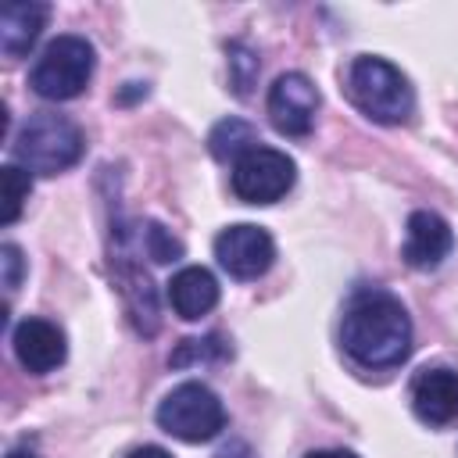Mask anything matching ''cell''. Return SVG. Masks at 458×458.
<instances>
[{"instance_id": "d6986e66", "label": "cell", "mask_w": 458, "mask_h": 458, "mask_svg": "<svg viewBox=\"0 0 458 458\" xmlns=\"http://www.w3.org/2000/svg\"><path fill=\"white\" fill-rule=\"evenodd\" d=\"M0 268H4V290L14 293L18 283H21V272H25V261H21V250L14 243H4L0 247Z\"/></svg>"}, {"instance_id": "2e32d148", "label": "cell", "mask_w": 458, "mask_h": 458, "mask_svg": "<svg viewBox=\"0 0 458 458\" xmlns=\"http://www.w3.org/2000/svg\"><path fill=\"white\" fill-rule=\"evenodd\" d=\"M0 182H4V208H0V222H4V225H11V222L21 215L25 200H29L32 179H29V172H21L18 165H4V168H0Z\"/></svg>"}, {"instance_id": "3957f363", "label": "cell", "mask_w": 458, "mask_h": 458, "mask_svg": "<svg viewBox=\"0 0 458 458\" xmlns=\"http://www.w3.org/2000/svg\"><path fill=\"white\" fill-rule=\"evenodd\" d=\"M86 150L82 129L54 111H39L32 114L18 136H14V157L21 168L39 172V175H57L64 168H72Z\"/></svg>"}, {"instance_id": "ba28073f", "label": "cell", "mask_w": 458, "mask_h": 458, "mask_svg": "<svg viewBox=\"0 0 458 458\" xmlns=\"http://www.w3.org/2000/svg\"><path fill=\"white\" fill-rule=\"evenodd\" d=\"M318 111V89L304 72H286L268 89V118L283 136H308Z\"/></svg>"}, {"instance_id": "44dd1931", "label": "cell", "mask_w": 458, "mask_h": 458, "mask_svg": "<svg viewBox=\"0 0 458 458\" xmlns=\"http://www.w3.org/2000/svg\"><path fill=\"white\" fill-rule=\"evenodd\" d=\"M129 458H172L165 447H136Z\"/></svg>"}, {"instance_id": "7402d4cb", "label": "cell", "mask_w": 458, "mask_h": 458, "mask_svg": "<svg viewBox=\"0 0 458 458\" xmlns=\"http://www.w3.org/2000/svg\"><path fill=\"white\" fill-rule=\"evenodd\" d=\"M304 458H358L354 451H340V447H333V451H311V454H304Z\"/></svg>"}, {"instance_id": "8992f818", "label": "cell", "mask_w": 458, "mask_h": 458, "mask_svg": "<svg viewBox=\"0 0 458 458\" xmlns=\"http://www.w3.org/2000/svg\"><path fill=\"white\" fill-rule=\"evenodd\" d=\"M297 179L293 157L276 147H254L233 165V193L243 204H276Z\"/></svg>"}, {"instance_id": "9a60e30c", "label": "cell", "mask_w": 458, "mask_h": 458, "mask_svg": "<svg viewBox=\"0 0 458 458\" xmlns=\"http://www.w3.org/2000/svg\"><path fill=\"white\" fill-rule=\"evenodd\" d=\"M222 358H229V344L218 333H211V336H190V340H182L172 351V365L175 369L200 365V361H222Z\"/></svg>"}, {"instance_id": "52a82bcc", "label": "cell", "mask_w": 458, "mask_h": 458, "mask_svg": "<svg viewBox=\"0 0 458 458\" xmlns=\"http://www.w3.org/2000/svg\"><path fill=\"white\" fill-rule=\"evenodd\" d=\"M215 258L233 279H258L276 261V240L268 236V229L240 222L215 236Z\"/></svg>"}, {"instance_id": "30bf717a", "label": "cell", "mask_w": 458, "mask_h": 458, "mask_svg": "<svg viewBox=\"0 0 458 458\" xmlns=\"http://www.w3.org/2000/svg\"><path fill=\"white\" fill-rule=\"evenodd\" d=\"M411 408L426 426H451L458 419V372L454 369H422L411 379Z\"/></svg>"}, {"instance_id": "277c9868", "label": "cell", "mask_w": 458, "mask_h": 458, "mask_svg": "<svg viewBox=\"0 0 458 458\" xmlns=\"http://www.w3.org/2000/svg\"><path fill=\"white\" fill-rule=\"evenodd\" d=\"M93 79V47L82 36H57L43 47L29 72V86L43 100H72Z\"/></svg>"}, {"instance_id": "e0dca14e", "label": "cell", "mask_w": 458, "mask_h": 458, "mask_svg": "<svg viewBox=\"0 0 458 458\" xmlns=\"http://www.w3.org/2000/svg\"><path fill=\"white\" fill-rule=\"evenodd\" d=\"M140 243H143L147 258H150V261H157V265L182 258V243H179V240H175V236H172L165 225H157V222L140 225Z\"/></svg>"}, {"instance_id": "7c38bea8", "label": "cell", "mask_w": 458, "mask_h": 458, "mask_svg": "<svg viewBox=\"0 0 458 458\" xmlns=\"http://www.w3.org/2000/svg\"><path fill=\"white\" fill-rule=\"evenodd\" d=\"M168 304L179 318L193 322L218 304V279L204 265H186L168 283Z\"/></svg>"}, {"instance_id": "7a4b0ae2", "label": "cell", "mask_w": 458, "mask_h": 458, "mask_svg": "<svg viewBox=\"0 0 458 458\" xmlns=\"http://www.w3.org/2000/svg\"><path fill=\"white\" fill-rule=\"evenodd\" d=\"M347 97L354 100L358 111H365L372 122H383V125H401L415 111V93L401 75V68L372 54H361L351 61Z\"/></svg>"}, {"instance_id": "ac0fdd59", "label": "cell", "mask_w": 458, "mask_h": 458, "mask_svg": "<svg viewBox=\"0 0 458 458\" xmlns=\"http://www.w3.org/2000/svg\"><path fill=\"white\" fill-rule=\"evenodd\" d=\"M229 75H233V89L240 97H247L250 93V82L258 75V57L243 43H229Z\"/></svg>"}, {"instance_id": "8fae6325", "label": "cell", "mask_w": 458, "mask_h": 458, "mask_svg": "<svg viewBox=\"0 0 458 458\" xmlns=\"http://www.w3.org/2000/svg\"><path fill=\"white\" fill-rule=\"evenodd\" d=\"M451 225L437 215V211H411L408 225H404V261L411 268H437L447 254H451Z\"/></svg>"}, {"instance_id": "9c48e42d", "label": "cell", "mask_w": 458, "mask_h": 458, "mask_svg": "<svg viewBox=\"0 0 458 458\" xmlns=\"http://www.w3.org/2000/svg\"><path fill=\"white\" fill-rule=\"evenodd\" d=\"M11 344H14V354H18L21 369L32 372V376L54 372L64 361V354H68L64 333L54 322H47V318H21L14 326Z\"/></svg>"}, {"instance_id": "5bb4252c", "label": "cell", "mask_w": 458, "mask_h": 458, "mask_svg": "<svg viewBox=\"0 0 458 458\" xmlns=\"http://www.w3.org/2000/svg\"><path fill=\"white\" fill-rule=\"evenodd\" d=\"M208 147H211V154H215L218 161H233V165H236L247 150H254V147H261V143H258L254 125H247V122H240V118H225V122H218V125L211 129Z\"/></svg>"}, {"instance_id": "603a6c76", "label": "cell", "mask_w": 458, "mask_h": 458, "mask_svg": "<svg viewBox=\"0 0 458 458\" xmlns=\"http://www.w3.org/2000/svg\"><path fill=\"white\" fill-rule=\"evenodd\" d=\"M7 458H36V454H29V451H11Z\"/></svg>"}, {"instance_id": "5b68a950", "label": "cell", "mask_w": 458, "mask_h": 458, "mask_svg": "<svg viewBox=\"0 0 458 458\" xmlns=\"http://www.w3.org/2000/svg\"><path fill=\"white\" fill-rule=\"evenodd\" d=\"M157 426L182 444H204V440H215L222 433L225 404L204 383H179L157 404Z\"/></svg>"}, {"instance_id": "ffe728a7", "label": "cell", "mask_w": 458, "mask_h": 458, "mask_svg": "<svg viewBox=\"0 0 458 458\" xmlns=\"http://www.w3.org/2000/svg\"><path fill=\"white\" fill-rule=\"evenodd\" d=\"M215 458H250V447H247V444H229V447H222Z\"/></svg>"}, {"instance_id": "6da1fadb", "label": "cell", "mask_w": 458, "mask_h": 458, "mask_svg": "<svg viewBox=\"0 0 458 458\" xmlns=\"http://www.w3.org/2000/svg\"><path fill=\"white\" fill-rule=\"evenodd\" d=\"M340 344L365 369L401 365L411 351V318L394 293L376 286L358 290L344 308Z\"/></svg>"}, {"instance_id": "4fadbf2b", "label": "cell", "mask_w": 458, "mask_h": 458, "mask_svg": "<svg viewBox=\"0 0 458 458\" xmlns=\"http://www.w3.org/2000/svg\"><path fill=\"white\" fill-rule=\"evenodd\" d=\"M47 18H50L47 4H36V0L7 4L0 11V50H4V57H25L32 50V43L39 39Z\"/></svg>"}]
</instances>
